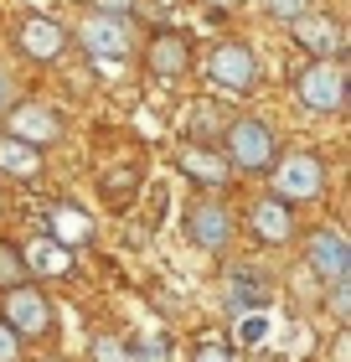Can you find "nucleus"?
Listing matches in <instances>:
<instances>
[{
  "label": "nucleus",
  "instance_id": "nucleus-1",
  "mask_svg": "<svg viewBox=\"0 0 351 362\" xmlns=\"http://www.w3.org/2000/svg\"><path fill=\"white\" fill-rule=\"evenodd\" d=\"M279 156V135L269 119H232L227 135H222V160L232 171H248V176H269Z\"/></svg>",
  "mask_w": 351,
  "mask_h": 362
},
{
  "label": "nucleus",
  "instance_id": "nucleus-21",
  "mask_svg": "<svg viewBox=\"0 0 351 362\" xmlns=\"http://www.w3.org/2000/svg\"><path fill=\"white\" fill-rule=\"evenodd\" d=\"M263 337H269V316H263V310L258 316H238V341L243 347H258Z\"/></svg>",
  "mask_w": 351,
  "mask_h": 362
},
{
  "label": "nucleus",
  "instance_id": "nucleus-12",
  "mask_svg": "<svg viewBox=\"0 0 351 362\" xmlns=\"http://www.w3.org/2000/svg\"><path fill=\"white\" fill-rule=\"evenodd\" d=\"M295 42L305 47L315 62H336V52H341V26L331 21V16H305V21H295Z\"/></svg>",
  "mask_w": 351,
  "mask_h": 362
},
{
  "label": "nucleus",
  "instance_id": "nucleus-20",
  "mask_svg": "<svg viewBox=\"0 0 351 362\" xmlns=\"http://www.w3.org/2000/svg\"><path fill=\"white\" fill-rule=\"evenodd\" d=\"M16 285H26V259L16 243H0V295L16 290Z\"/></svg>",
  "mask_w": 351,
  "mask_h": 362
},
{
  "label": "nucleus",
  "instance_id": "nucleus-28",
  "mask_svg": "<svg viewBox=\"0 0 351 362\" xmlns=\"http://www.w3.org/2000/svg\"><path fill=\"white\" fill-rule=\"evenodd\" d=\"M11 104H21V88L11 83V73H0V114H6Z\"/></svg>",
  "mask_w": 351,
  "mask_h": 362
},
{
  "label": "nucleus",
  "instance_id": "nucleus-17",
  "mask_svg": "<svg viewBox=\"0 0 351 362\" xmlns=\"http://www.w3.org/2000/svg\"><path fill=\"white\" fill-rule=\"evenodd\" d=\"M186 129H191V145H202V151H217L227 135V114L217 104H191L186 109Z\"/></svg>",
  "mask_w": 351,
  "mask_h": 362
},
{
  "label": "nucleus",
  "instance_id": "nucleus-27",
  "mask_svg": "<svg viewBox=\"0 0 351 362\" xmlns=\"http://www.w3.org/2000/svg\"><path fill=\"white\" fill-rule=\"evenodd\" d=\"M191 362H232V352L222 347V341H202V347L191 352Z\"/></svg>",
  "mask_w": 351,
  "mask_h": 362
},
{
  "label": "nucleus",
  "instance_id": "nucleus-4",
  "mask_svg": "<svg viewBox=\"0 0 351 362\" xmlns=\"http://www.w3.org/2000/svg\"><path fill=\"white\" fill-rule=\"evenodd\" d=\"M62 114L57 109H47V104H11L6 109V129L0 135H11L16 145H26V151H47V145H57L62 140Z\"/></svg>",
  "mask_w": 351,
  "mask_h": 362
},
{
  "label": "nucleus",
  "instance_id": "nucleus-2",
  "mask_svg": "<svg viewBox=\"0 0 351 362\" xmlns=\"http://www.w3.org/2000/svg\"><path fill=\"white\" fill-rule=\"evenodd\" d=\"M0 326H11L21 341H47L52 326H57L52 300H47L37 285H16V290L0 295Z\"/></svg>",
  "mask_w": 351,
  "mask_h": 362
},
{
  "label": "nucleus",
  "instance_id": "nucleus-29",
  "mask_svg": "<svg viewBox=\"0 0 351 362\" xmlns=\"http://www.w3.org/2000/svg\"><path fill=\"white\" fill-rule=\"evenodd\" d=\"M0 212H6V197H0Z\"/></svg>",
  "mask_w": 351,
  "mask_h": 362
},
{
  "label": "nucleus",
  "instance_id": "nucleus-24",
  "mask_svg": "<svg viewBox=\"0 0 351 362\" xmlns=\"http://www.w3.org/2000/svg\"><path fill=\"white\" fill-rule=\"evenodd\" d=\"M93 16H109V21H124L129 11H135V0H88Z\"/></svg>",
  "mask_w": 351,
  "mask_h": 362
},
{
  "label": "nucleus",
  "instance_id": "nucleus-26",
  "mask_svg": "<svg viewBox=\"0 0 351 362\" xmlns=\"http://www.w3.org/2000/svg\"><path fill=\"white\" fill-rule=\"evenodd\" d=\"M21 347L26 341L11 332V326H0V362H21Z\"/></svg>",
  "mask_w": 351,
  "mask_h": 362
},
{
  "label": "nucleus",
  "instance_id": "nucleus-18",
  "mask_svg": "<svg viewBox=\"0 0 351 362\" xmlns=\"http://www.w3.org/2000/svg\"><path fill=\"white\" fill-rule=\"evenodd\" d=\"M42 171V156L26 151V145H16L11 135H0V176L6 181H37Z\"/></svg>",
  "mask_w": 351,
  "mask_h": 362
},
{
  "label": "nucleus",
  "instance_id": "nucleus-10",
  "mask_svg": "<svg viewBox=\"0 0 351 362\" xmlns=\"http://www.w3.org/2000/svg\"><path fill=\"white\" fill-rule=\"evenodd\" d=\"M145 68L155 78H186L191 68V37L186 31H155L145 47Z\"/></svg>",
  "mask_w": 351,
  "mask_h": 362
},
{
  "label": "nucleus",
  "instance_id": "nucleus-3",
  "mask_svg": "<svg viewBox=\"0 0 351 362\" xmlns=\"http://www.w3.org/2000/svg\"><path fill=\"white\" fill-rule=\"evenodd\" d=\"M207 83H212L217 93H227V98L254 93V83H258V62H254V52H248L243 42L212 47V57H207Z\"/></svg>",
  "mask_w": 351,
  "mask_h": 362
},
{
  "label": "nucleus",
  "instance_id": "nucleus-19",
  "mask_svg": "<svg viewBox=\"0 0 351 362\" xmlns=\"http://www.w3.org/2000/svg\"><path fill=\"white\" fill-rule=\"evenodd\" d=\"M258 11L279 26H295V21H305V16H315V0H258Z\"/></svg>",
  "mask_w": 351,
  "mask_h": 362
},
{
  "label": "nucleus",
  "instance_id": "nucleus-5",
  "mask_svg": "<svg viewBox=\"0 0 351 362\" xmlns=\"http://www.w3.org/2000/svg\"><path fill=\"white\" fill-rule=\"evenodd\" d=\"M305 264L326 279V285H346L351 279V243L341 228H315L305 238Z\"/></svg>",
  "mask_w": 351,
  "mask_h": 362
},
{
  "label": "nucleus",
  "instance_id": "nucleus-14",
  "mask_svg": "<svg viewBox=\"0 0 351 362\" xmlns=\"http://www.w3.org/2000/svg\"><path fill=\"white\" fill-rule=\"evenodd\" d=\"M181 171H186L196 187H227V160H222V151H202V145H181Z\"/></svg>",
  "mask_w": 351,
  "mask_h": 362
},
{
  "label": "nucleus",
  "instance_id": "nucleus-7",
  "mask_svg": "<svg viewBox=\"0 0 351 362\" xmlns=\"http://www.w3.org/2000/svg\"><path fill=\"white\" fill-rule=\"evenodd\" d=\"M274 192L279 202H310V197L326 192V160L321 156H290L274 171Z\"/></svg>",
  "mask_w": 351,
  "mask_h": 362
},
{
  "label": "nucleus",
  "instance_id": "nucleus-11",
  "mask_svg": "<svg viewBox=\"0 0 351 362\" xmlns=\"http://www.w3.org/2000/svg\"><path fill=\"white\" fill-rule=\"evenodd\" d=\"M78 42L88 47L98 62L129 57V26H124V21H109V16H88V21H83V31H78Z\"/></svg>",
  "mask_w": 351,
  "mask_h": 362
},
{
  "label": "nucleus",
  "instance_id": "nucleus-8",
  "mask_svg": "<svg viewBox=\"0 0 351 362\" xmlns=\"http://www.w3.org/2000/svg\"><path fill=\"white\" fill-rule=\"evenodd\" d=\"M16 52L31 57V62H57L68 52V26L52 21V16H26L16 26Z\"/></svg>",
  "mask_w": 351,
  "mask_h": 362
},
{
  "label": "nucleus",
  "instance_id": "nucleus-25",
  "mask_svg": "<svg viewBox=\"0 0 351 362\" xmlns=\"http://www.w3.org/2000/svg\"><path fill=\"white\" fill-rule=\"evenodd\" d=\"M331 316H336V321H346L351 316V285H331Z\"/></svg>",
  "mask_w": 351,
  "mask_h": 362
},
{
  "label": "nucleus",
  "instance_id": "nucleus-23",
  "mask_svg": "<svg viewBox=\"0 0 351 362\" xmlns=\"http://www.w3.org/2000/svg\"><path fill=\"white\" fill-rule=\"evenodd\" d=\"M129 357H135V362H165V341L160 337H145V341L129 347Z\"/></svg>",
  "mask_w": 351,
  "mask_h": 362
},
{
  "label": "nucleus",
  "instance_id": "nucleus-9",
  "mask_svg": "<svg viewBox=\"0 0 351 362\" xmlns=\"http://www.w3.org/2000/svg\"><path fill=\"white\" fill-rule=\"evenodd\" d=\"M232 228H238V223H232V212L222 202H196V207H186V238L196 243V249H207V254L227 249Z\"/></svg>",
  "mask_w": 351,
  "mask_h": 362
},
{
  "label": "nucleus",
  "instance_id": "nucleus-15",
  "mask_svg": "<svg viewBox=\"0 0 351 362\" xmlns=\"http://www.w3.org/2000/svg\"><path fill=\"white\" fill-rule=\"evenodd\" d=\"M263 305H269V285L258 274H248V269L227 274V310L232 316H258Z\"/></svg>",
  "mask_w": 351,
  "mask_h": 362
},
{
  "label": "nucleus",
  "instance_id": "nucleus-13",
  "mask_svg": "<svg viewBox=\"0 0 351 362\" xmlns=\"http://www.w3.org/2000/svg\"><path fill=\"white\" fill-rule=\"evenodd\" d=\"M248 223H254V233H258L263 243H290V238H295V212H290V202H279V197L254 202Z\"/></svg>",
  "mask_w": 351,
  "mask_h": 362
},
{
  "label": "nucleus",
  "instance_id": "nucleus-6",
  "mask_svg": "<svg viewBox=\"0 0 351 362\" xmlns=\"http://www.w3.org/2000/svg\"><path fill=\"white\" fill-rule=\"evenodd\" d=\"M299 104H305L310 114H336L346 104V73L341 62H310L305 73H299Z\"/></svg>",
  "mask_w": 351,
  "mask_h": 362
},
{
  "label": "nucleus",
  "instance_id": "nucleus-16",
  "mask_svg": "<svg viewBox=\"0 0 351 362\" xmlns=\"http://www.w3.org/2000/svg\"><path fill=\"white\" fill-rule=\"evenodd\" d=\"M26 274H68L73 269V249L62 238H37L31 249H21Z\"/></svg>",
  "mask_w": 351,
  "mask_h": 362
},
{
  "label": "nucleus",
  "instance_id": "nucleus-22",
  "mask_svg": "<svg viewBox=\"0 0 351 362\" xmlns=\"http://www.w3.org/2000/svg\"><path fill=\"white\" fill-rule=\"evenodd\" d=\"M93 362H135L119 337H93Z\"/></svg>",
  "mask_w": 351,
  "mask_h": 362
}]
</instances>
